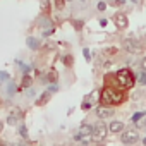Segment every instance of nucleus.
<instances>
[{
    "label": "nucleus",
    "instance_id": "obj_7",
    "mask_svg": "<svg viewBox=\"0 0 146 146\" xmlns=\"http://www.w3.org/2000/svg\"><path fill=\"white\" fill-rule=\"evenodd\" d=\"M19 119H23V112H21L19 108H14V110L7 115V122H9V125H16V124L19 122Z\"/></svg>",
    "mask_w": 146,
    "mask_h": 146
},
{
    "label": "nucleus",
    "instance_id": "obj_1",
    "mask_svg": "<svg viewBox=\"0 0 146 146\" xmlns=\"http://www.w3.org/2000/svg\"><path fill=\"white\" fill-rule=\"evenodd\" d=\"M122 93L120 91H115V90H103L102 91V103L103 105H115V103H120L122 102Z\"/></svg>",
    "mask_w": 146,
    "mask_h": 146
},
{
    "label": "nucleus",
    "instance_id": "obj_14",
    "mask_svg": "<svg viewBox=\"0 0 146 146\" xmlns=\"http://www.w3.org/2000/svg\"><path fill=\"white\" fill-rule=\"evenodd\" d=\"M144 115H146L144 112H139V113H134V117H132V122H134V124H137V122H139V119H141V117H144Z\"/></svg>",
    "mask_w": 146,
    "mask_h": 146
},
{
    "label": "nucleus",
    "instance_id": "obj_10",
    "mask_svg": "<svg viewBox=\"0 0 146 146\" xmlns=\"http://www.w3.org/2000/svg\"><path fill=\"white\" fill-rule=\"evenodd\" d=\"M108 131H110V132H122V131H124V124L119 122V120H113V122L108 125Z\"/></svg>",
    "mask_w": 146,
    "mask_h": 146
},
{
    "label": "nucleus",
    "instance_id": "obj_11",
    "mask_svg": "<svg viewBox=\"0 0 146 146\" xmlns=\"http://www.w3.org/2000/svg\"><path fill=\"white\" fill-rule=\"evenodd\" d=\"M52 90H53V88H52ZM52 90L48 88V90H46V91H45V93H43V95H41V96L38 98V100H36V105H45V103H46V102L50 100V95H52Z\"/></svg>",
    "mask_w": 146,
    "mask_h": 146
},
{
    "label": "nucleus",
    "instance_id": "obj_15",
    "mask_svg": "<svg viewBox=\"0 0 146 146\" xmlns=\"http://www.w3.org/2000/svg\"><path fill=\"white\" fill-rule=\"evenodd\" d=\"M90 107H91V98H90V96H88V98H86V100H84V102H83V108H84V110H88V108H90Z\"/></svg>",
    "mask_w": 146,
    "mask_h": 146
},
{
    "label": "nucleus",
    "instance_id": "obj_16",
    "mask_svg": "<svg viewBox=\"0 0 146 146\" xmlns=\"http://www.w3.org/2000/svg\"><path fill=\"white\" fill-rule=\"evenodd\" d=\"M139 81H141V83H144V84H146V70H143V74H141V76H139Z\"/></svg>",
    "mask_w": 146,
    "mask_h": 146
},
{
    "label": "nucleus",
    "instance_id": "obj_5",
    "mask_svg": "<svg viewBox=\"0 0 146 146\" xmlns=\"http://www.w3.org/2000/svg\"><path fill=\"white\" fill-rule=\"evenodd\" d=\"M124 48H125L129 53H139V52H141V45H139V41H136V40H132V38L124 40Z\"/></svg>",
    "mask_w": 146,
    "mask_h": 146
},
{
    "label": "nucleus",
    "instance_id": "obj_12",
    "mask_svg": "<svg viewBox=\"0 0 146 146\" xmlns=\"http://www.w3.org/2000/svg\"><path fill=\"white\" fill-rule=\"evenodd\" d=\"M28 45H29L31 48H35V50H36V48L40 46V41H38V40H35V38H28Z\"/></svg>",
    "mask_w": 146,
    "mask_h": 146
},
{
    "label": "nucleus",
    "instance_id": "obj_6",
    "mask_svg": "<svg viewBox=\"0 0 146 146\" xmlns=\"http://www.w3.org/2000/svg\"><path fill=\"white\" fill-rule=\"evenodd\" d=\"M120 139H122V143H125V144H132V143H136L137 139H139V134L136 132V131H125V132H122V136H120Z\"/></svg>",
    "mask_w": 146,
    "mask_h": 146
},
{
    "label": "nucleus",
    "instance_id": "obj_17",
    "mask_svg": "<svg viewBox=\"0 0 146 146\" xmlns=\"http://www.w3.org/2000/svg\"><path fill=\"white\" fill-rule=\"evenodd\" d=\"M141 69H143V70H146V57L141 60Z\"/></svg>",
    "mask_w": 146,
    "mask_h": 146
},
{
    "label": "nucleus",
    "instance_id": "obj_9",
    "mask_svg": "<svg viewBox=\"0 0 146 146\" xmlns=\"http://www.w3.org/2000/svg\"><path fill=\"white\" fill-rule=\"evenodd\" d=\"M113 21H115V24H117V28H125L127 26V17H125V14H115V17H113Z\"/></svg>",
    "mask_w": 146,
    "mask_h": 146
},
{
    "label": "nucleus",
    "instance_id": "obj_4",
    "mask_svg": "<svg viewBox=\"0 0 146 146\" xmlns=\"http://www.w3.org/2000/svg\"><path fill=\"white\" fill-rule=\"evenodd\" d=\"M107 131H108V127L105 125V122H103V120L96 122V124L93 125V139H95V141H102V139H105Z\"/></svg>",
    "mask_w": 146,
    "mask_h": 146
},
{
    "label": "nucleus",
    "instance_id": "obj_20",
    "mask_svg": "<svg viewBox=\"0 0 146 146\" xmlns=\"http://www.w3.org/2000/svg\"><path fill=\"white\" fill-rule=\"evenodd\" d=\"M0 79H2V81L7 79V74H5V72H0Z\"/></svg>",
    "mask_w": 146,
    "mask_h": 146
},
{
    "label": "nucleus",
    "instance_id": "obj_18",
    "mask_svg": "<svg viewBox=\"0 0 146 146\" xmlns=\"http://www.w3.org/2000/svg\"><path fill=\"white\" fill-rule=\"evenodd\" d=\"M105 7H107V5H105L103 2H100V4H98V11H105Z\"/></svg>",
    "mask_w": 146,
    "mask_h": 146
},
{
    "label": "nucleus",
    "instance_id": "obj_8",
    "mask_svg": "<svg viewBox=\"0 0 146 146\" xmlns=\"http://www.w3.org/2000/svg\"><path fill=\"white\" fill-rule=\"evenodd\" d=\"M96 115H98V119H110L112 115H113V108H108V107H98L96 108Z\"/></svg>",
    "mask_w": 146,
    "mask_h": 146
},
{
    "label": "nucleus",
    "instance_id": "obj_13",
    "mask_svg": "<svg viewBox=\"0 0 146 146\" xmlns=\"http://www.w3.org/2000/svg\"><path fill=\"white\" fill-rule=\"evenodd\" d=\"M19 136L21 137H28V131H26V125H19Z\"/></svg>",
    "mask_w": 146,
    "mask_h": 146
},
{
    "label": "nucleus",
    "instance_id": "obj_2",
    "mask_svg": "<svg viewBox=\"0 0 146 146\" xmlns=\"http://www.w3.org/2000/svg\"><path fill=\"white\" fill-rule=\"evenodd\" d=\"M117 81H119V84H122L124 88H131L132 84H134V76L131 74V70L129 69H120L119 72H117Z\"/></svg>",
    "mask_w": 146,
    "mask_h": 146
},
{
    "label": "nucleus",
    "instance_id": "obj_3",
    "mask_svg": "<svg viewBox=\"0 0 146 146\" xmlns=\"http://www.w3.org/2000/svg\"><path fill=\"white\" fill-rule=\"evenodd\" d=\"M78 141H83V143H88L91 137H93V125L90 124H81V127L78 129V134L74 136Z\"/></svg>",
    "mask_w": 146,
    "mask_h": 146
},
{
    "label": "nucleus",
    "instance_id": "obj_21",
    "mask_svg": "<svg viewBox=\"0 0 146 146\" xmlns=\"http://www.w3.org/2000/svg\"><path fill=\"white\" fill-rule=\"evenodd\" d=\"M4 129V124H2V120H0V131H2Z\"/></svg>",
    "mask_w": 146,
    "mask_h": 146
},
{
    "label": "nucleus",
    "instance_id": "obj_19",
    "mask_svg": "<svg viewBox=\"0 0 146 146\" xmlns=\"http://www.w3.org/2000/svg\"><path fill=\"white\" fill-rule=\"evenodd\" d=\"M55 4H57V7H62L64 5V0H55Z\"/></svg>",
    "mask_w": 146,
    "mask_h": 146
}]
</instances>
